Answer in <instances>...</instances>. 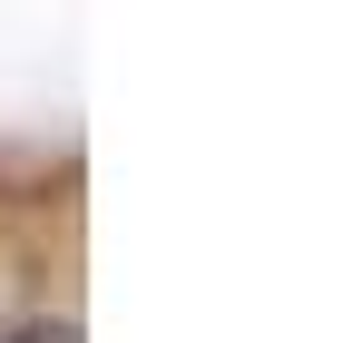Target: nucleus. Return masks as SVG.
I'll use <instances>...</instances> for the list:
<instances>
[{"mask_svg": "<svg viewBox=\"0 0 353 343\" xmlns=\"http://www.w3.org/2000/svg\"><path fill=\"white\" fill-rule=\"evenodd\" d=\"M0 343H79V333H69V324H10Z\"/></svg>", "mask_w": 353, "mask_h": 343, "instance_id": "nucleus-1", "label": "nucleus"}]
</instances>
